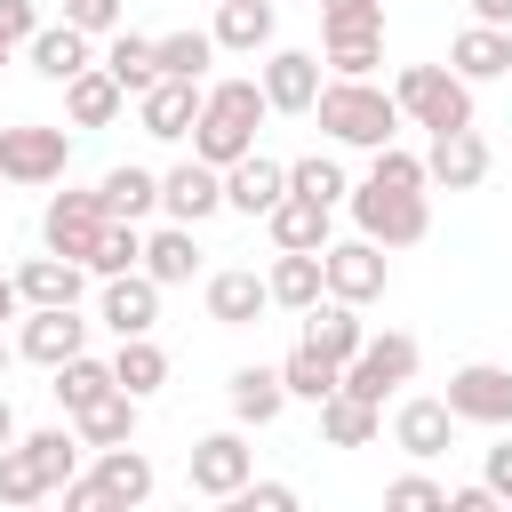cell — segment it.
I'll use <instances>...</instances> for the list:
<instances>
[{"instance_id": "cell-1", "label": "cell", "mask_w": 512, "mask_h": 512, "mask_svg": "<svg viewBox=\"0 0 512 512\" xmlns=\"http://www.w3.org/2000/svg\"><path fill=\"white\" fill-rule=\"evenodd\" d=\"M312 120H320L328 144H344V152H376V144L400 136V104H392V88H376V80H320Z\"/></svg>"}, {"instance_id": "cell-2", "label": "cell", "mask_w": 512, "mask_h": 512, "mask_svg": "<svg viewBox=\"0 0 512 512\" xmlns=\"http://www.w3.org/2000/svg\"><path fill=\"white\" fill-rule=\"evenodd\" d=\"M264 88L256 80H216L200 88V120H192V152L208 168H232L240 152H256V128H264Z\"/></svg>"}, {"instance_id": "cell-3", "label": "cell", "mask_w": 512, "mask_h": 512, "mask_svg": "<svg viewBox=\"0 0 512 512\" xmlns=\"http://www.w3.org/2000/svg\"><path fill=\"white\" fill-rule=\"evenodd\" d=\"M392 104H400V120H416V128H472V80H456L448 64H408L400 80H392Z\"/></svg>"}, {"instance_id": "cell-4", "label": "cell", "mask_w": 512, "mask_h": 512, "mask_svg": "<svg viewBox=\"0 0 512 512\" xmlns=\"http://www.w3.org/2000/svg\"><path fill=\"white\" fill-rule=\"evenodd\" d=\"M344 208H352V224L376 240V248H416L424 232H432V200L424 192H392V184H352L344 192Z\"/></svg>"}, {"instance_id": "cell-5", "label": "cell", "mask_w": 512, "mask_h": 512, "mask_svg": "<svg viewBox=\"0 0 512 512\" xmlns=\"http://www.w3.org/2000/svg\"><path fill=\"white\" fill-rule=\"evenodd\" d=\"M64 168H72V128H56V120L0 128V184L40 192V184H64Z\"/></svg>"}, {"instance_id": "cell-6", "label": "cell", "mask_w": 512, "mask_h": 512, "mask_svg": "<svg viewBox=\"0 0 512 512\" xmlns=\"http://www.w3.org/2000/svg\"><path fill=\"white\" fill-rule=\"evenodd\" d=\"M248 472H256L248 424H224V432H200V440H192V464H184L192 496H208V504H232V496L248 488Z\"/></svg>"}, {"instance_id": "cell-7", "label": "cell", "mask_w": 512, "mask_h": 512, "mask_svg": "<svg viewBox=\"0 0 512 512\" xmlns=\"http://www.w3.org/2000/svg\"><path fill=\"white\" fill-rule=\"evenodd\" d=\"M320 288L344 296V304H376V296L392 288V248H376L368 232L328 240V248H320Z\"/></svg>"}, {"instance_id": "cell-8", "label": "cell", "mask_w": 512, "mask_h": 512, "mask_svg": "<svg viewBox=\"0 0 512 512\" xmlns=\"http://www.w3.org/2000/svg\"><path fill=\"white\" fill-rule=\"evenodd\" d=\"M112 224V208H104V192L88 184H64V192H48V208H40V248H56V256H72V264H88V248H96V232Z\"/></svg>"}, {"instance_id": "cell-9", "label": "cell", "mask_w": 512, "mask_h": 512, "mask_svg": "<svg viewBox=\"0 0 512 512\" xmlns=\"http://www.w3.org/2000/svg\"><path fill=\"white\" fill-rule=\"evenodd\" d=\"M416 360H424V344H416L408 328H384V336H368V344L344 360V392H360V400L384 408V392H400V384L416 376Z\"/></svg>"}, {"instance_id": "cell-10", "label": "cell", "mask_w": 512, "mask_h": 512, "mask_svg": "<svg viewBox=\"0 0 512 512\" xmlns=\"http://www.w3.org/2000/svg\"><path fill=\"white\" fill-rule=\"evenodd\" d=\"M448 416L456 424H488V432H504L512 424V368L504 360H464L456 376H448Z\"/></svg>"}, {"instance_id": "cell-11", "label": "cell", "mask_w": 512, "mask_h": 512, "mask_svg": "<svg viewBox=\"0 0 512 512\" xmlns=\"http://www.w3.org/2000/svg\"><path fill=\"white\" fill-rule=\"evenodd\" d=\"M72 352H88V320H80V304H24L16 360H32V368H56V360H72Z\"/></svg>"}, {"instance_id": "cell-12", "label": "cell", "mask_w": 512, "mask_h": 512, "mask_svg": "<svg viewBox=\"0 0 512 512\" xmlns=\"http://www.w3.org/2000/svg\"><path fill=\"white\" fill-rule=\"evenodd\" d=\"M488 168H496V152L480 128H440L424 152V184H440V192H472V184H488Z\"/></svg>"}, {"instance_id": "cell-13", "label": "cell", "mask_w": 512, "mask_h": 512, "mask_svg": "<svg viewBox=\"0 0 512 512\" xmlns=\"http://www.w3.org/2000/svg\"><path fill=\"white\" fill-rule=\"evenodd\" d=\"M216 208H224V168H208L200 152L160 176V216H168V224H208Z\"/></svg>"}, {"instance_id": "cell-14", "label": "cell", "mask_w": 512, "mask_h": 512, "mask_svg": "<svg viewBox=\"0 0 512 512\" xmlns=\"http://www.w3.org/2000/svg\"><path fill=\"white\" fill-rule=\"evenodd\" d=\"M200 304H208V320H216V328H256V320L272 312V288H264V272H248V264H224V272H208Z\"/></svg>"}, {"instance_id": "cell-15", "label": "cell", "mask_w": 512, "mask_h": 512, "mask_svg": "<svg viewBox=\"0 0 512 512\" xmlns=\"http://www.w3.org/2000/svg\"><path fill=\"white\" fill-rule=\"evenodd\" d=\"M96 320H104L112 336H152V328H160V280H152L144 264H136V272H112Z\"/></svg>"}, {"instance_id": "cell-16", "label": "cell", "mask_w": 512, "mask_h": 512, "mask_svg": "<svg viewBox=\"0 0 512 512\" xmlns=\"http://www.w3.org/2000/svg\"><path fill=\"white\" fill-rule=\"evenodd\" d=\"M392 448L400 456H416V464H432V456H448L456 448V416H448V400H400L392 408Z\"/></svg>"}, {"instance_id": "cell-17", "label": "cell", "mask_w": 512, "mask_h": 512, "mask_svg": "<svg viewBox=\"0 0 512 512\" xmlns=\"http://www.w3.org/2000/svg\"><path fill=\"white\" fill-rule=\"evenodd\" d=\"M256 88H264L272 112H312V96H320V56H312V48H272L264 72H256Z\"/></svg>"}, {"instance_id": "cell-18", "label": "cell", "mask_w": 512, "mask_h": 512, "mask_svg": "<svg viewBox=\"0 0 512 512\" xmlns=\"http://www.w3.org/2000/svg\"><path fill=\"white\" fill-rule=\"evenodd\" d=\"M136 120H144V136H160V144H184L192 136V120H200V80H152L144 96H136Z\"/></svg>"}, {"instance_id": "cell-19", "label": "cell", "mask_w": 512, "mask_h": 512, "mask_svg": "<svg viewBox=\"0 0 512 512\" xmlns=\"http://www.w3.org/2000/svg\"><path fill=\"white\" fill-rule=\"evenodd\" d=\"M288 192V160H264V152H240L224 168V208L232 216H272V200Z\"/></svg>"}, {"instance_id": "cell-20", "label": "cell", "mask_w": 512, "mask_h": 512, "mask_svg": "<svg viewBox=\"0 0 512 512\" xmlns=\"http://www.w3.org/2000/svg\"><path fill=\"white\" fill-rule=\"evenodd\" d=\"M224 408H232V424H280V408H288V384H280V368H264V360H248V368H232L224 376Z\"/></svg>"}, {"instance_id": "cell-21", "label": "cell", "mask_w": 512, "mask_h": 512, "mask_svg": "<svg viewBox=\"0 0 512 512\" xmlns=\"http://www.w3.org/2000/svg\"><path fill=\"white\" fill-rule=\"evenodd\" d=\"M96 488L112 496V512H128V504H152L160 472H152V456L136 440H120V448H96Z\"/></svg>"}, {"instance_id": "cell-22", "label": "cell", "mask_w": 512, "mask_h": 512, "mask_svg": "<svg viewBox=\"0 0 512 512\" xmlns=\"http://www.w3.org/2000/svg\"><path fill=\"white\" fill-rule=\"evenodd\" d=\"M448 72L472 80V88H480V80H504V72H512V32H504V24H464V32L448 40Z\"/></svg>"}, {"instance_id": "cell-23", "label": "cell", "mask_w": 512, "mask_h": 512, "mask_svg": "<svg viewBox=\"0 0 512 512\" xmlns=\"http://www.w3.org/2000/svg\"><path fill=\"white\" fill-rule=\"evenodd\" d=\"M120 112H128V88H120L104 64H88V72L64 80V120H72V128H112Z\"/></svg>"}, {"instance_id": "cell-24", "label": "cell", "mask_w": 512, "mask_h": 512, "mask_svg": "<svg viewBox=\"0 0 512 512\" xmlns=\"http://www.w3.org/2000/svg\"><path fill=\"white\" fill-rule=\"evenodd\" d=\"M80 288H88V264L56 256V248H40V256L16 264V296L24 304H80Z\"/></svg>"}, {"instance_id": "cell-25", "label": "cell", "mask_w": 512, "mask_h": 512, "mask_svg": "<svg viewBox=\"0 0 512 512\" xmlns=\"http://www.w3.org/2000/svg\"><path fill=\"white\" fill-rule=\"evenodd\" d=\"M136 424H144V400H136V392H120V384L72 416V432H80V448H88V456H96V448H120V440H136Z\"/></svg>"}, {"instance_id": "cell-26", "label": "cell", "mask_w": 512, "mask_h": 512, "mask_svg": "<svg viewBox=\"0 0 512 512\" xmlns=\"http://www.w3.org/2000/svg\"><path fill=\"white\" fill-rule=\"evenodd\" d=\"M24 64H32L40 80H56V88H64V80H72V72H88L96 56H88V32H80V24H40V32L24 40Z\"/></svg>"}, {"instance_id": "cell-27", "label": "cell", "mask_w": 512, "mask_h": 512, "mask_svg": "<svg viewBox=\"0 0 512 512\" xmlns=\"http://www.w3.org/2000/svg\"><path fill=\"white\" fill-rule=\"evenodd\" d=\"M304 344H320L328 360H352V352L368 344V320H360V304H344V296H320V304H304Z\"/></svg>"}, {"instance_id": "cell-28", "label": "cell", "mask_w": 512, "mask_h": 512, "mask_svg": "<svg viewBox=\"0 0 512 512\" xmlns=\"http://www.w3.org/2000/svg\"><path fill=\"white\" fill-rule=\"evenodd\" d=\"M144 272H152L160 288H184V280L200 272V224H160V232H144Z\"/></svg>"}, {"instance_id": "cell-29", "label": "cell", "mask_w": 512, "mask_h": 512, "mask_svg": "<svg viewBox=\"0 0 512 512\" xmlns=\"http://www.w3.org/2000/svg\"><path fill=\"white\" fill-rule=\"evenodd\" d=\"M264 288H272V304L280 312H304V304H320L328 288H320V248H272V272H264Z\"/></svg>"}, {"instance_id": "cell-30", "label": "cell", "mask_w": 512, "mask_h": 512, "mask_svg": "<svg viewBox=\"0 0 512 512\" xmlns=\"http://www.w3.org/2000/svg\"><path fill=\"white\" fill-rule=\"evenodd\" d=\"M376 432H384V408H376V400H360V392H344V384L320 400V440H328V448H368Z\"/></svg>"}, {"instance_id": "cell-31", "label": "cell", "mask_w": 512, "mask_h": 512, "mask_svg": "<svg viewBox=\"0 0 512 512\" xmlns=\"http://www.w3.org/2000/svg\"><path fill=\"white\" fill-rule=\"evenodd\" d=\"M208 40H216V48H232V56H256V48H272V0H216V24H208Z\"/></svg>"}, {"instance_id": "cell-32", "label": "cell", "mask_w": 512, "mask_h": 512, "mask_svg": "<svg viewBox=\"0 0 512 512\" xmlns=\"http://www.w3.org/2000/svg\"><path fill=\"white\" fill-rule=\"evenodd\" d=\"M320 64H328V80H376V64H384V32H360V24L320 32Z\"/></svg>"}, {"instance_id": "cell-33", "label": "cell", "mask_w": 512, "mask_h": 512, "mask_svg": "<svg viewBox=\"0 0 512 512\" xmlns=\"http://www.w3.org/2000/svg\"><path fill=\"white\" fill-rule=\"evenodd\" d=\"M96 192H104V208H112L120 224H144V216L160 208V176H152V168H136V160L104 168V176H96Z\"/></svg>"}, {"instance_id": "cell-34", "label": "cell", "mask_w": 512, "mask_h": 512, "mask_svg": "<svg viewBox=\"0 0 512 512\" xmlns=\"http://www.w3.org/2000/svg\"><path fill=\"white\" fill-rule=\"evenodd\" d=\"M264 232H272V248H328V208L304 200V192H280L272 216H264Z\"/></svg>"}, {"instance_id": "cell-35", "label": "cell", "mask_w": 512, "mask_h": 512, "mask_svg": "<svg viewBox=\"0 0 512 512\" xmlns=\"http://www.w3.org/2000/svg\"><path fill=\"white\" fill-rule=\"evenodd\" d=\"M96 64H104V72H112L128 96H144V88L160 80V56H152V40H144V32H128V24H120V32H104V56H96Z\"/></svg>"}, {"instance_id": "cell-36", "label": "cell", "mask_w": 512, "mask_h": 512, "mask_svg": "<svg viewBox=\"0 0 512 512\" xmlns=\"http://www.w3.org/2000/svg\"><path fill=\"white\" fill-rule=\"evenodd\" d=\"M280 384H288V400H312V408H320V400L344 384V360H328L320 344H304V336H296V352L280 360Z\"/></svg>"}, {"instance_id": "cell-37", "label": "cell", "mask_w": 512, "mask_h": 512, "mask_svg": "<svg viewBox=\"0 0 512 512\" xmlns=\"http://www.w3.org/2000/svg\"><path fill=\"white\" fill-rule=\"evenodd\" d=\"M112 384L136 392V400H152V392L168 384V352H160L152 336H120V352H112Z\"/></svg>"}, {"instance_id": "cell-38", "label": "cell", "mask_w": 512, "mask_h": 512, "mask_svg": "<svg viewBox=\"0 0 512 512\" xmlns=\"http://www.w3.org/2000/svg\"><path fill=\"white\" fill-rule=\"evenodd\" d=\"M48 376H56L48 392L64 400V416H80L88 400H104V392H112V360H88V352H72V360H56Z\"/></svg>"}, {"instance_id": "cell-39", "label": "cell", "mask_w": 512, "mask_h": 512, "mask_svg": "<svg viewBox=\"0 0 512 512\" xmlns=\"http://www.w3.org/2000/svg\"><path fill=\"white\" fill-rule=\"evenodd\" d=\"M152 56H160V72H168V80H200V72L216 64V40H208L200 24H184V32H160V40H152Z\"/></svg>"}, {"instance_id": "cell-40", "label": "cell", "mask_w": 512, "mask_h": 512, "mask_svg": "<svg viewBox=\"0 0 512 512\" xmlns=\"http://www.w3.org/2000/svg\"><path fill=\"white\" fill-rule=\"evenodd\" d=\"M288 192H304V200L336 208V200L352 192V176H344V160H336V152H304V160H288Z\"/></svg>"}, {"instance_id": "cell-41", "label": "cell", "mask_w": 512, "mask_h": 512, "mask_svg": "<svg viewBox=\"0 0 512 512\" xmlns=\"http://www.w3.org/2000/svg\"><path fill=\"white\" fill-rule=\"evenodd\" d=\"M136 264H144V224H120V216H112V224L96 232V248H88V272L112 280V272H136Z\"/></svg>"}, {"instance_id": "cell-42", "label": "cell", "mask_w": 512, "mask_h": 512, "mask_svg": "<svg viewBox=\"0 0 512 512\" xmlns=\"http://www.w3.org/2000/svg\"><path fill=\"white\" fill-rule=\"evenodd\" d=\"M32 456H40V472H48V488H64L72 472H80V432L72 424H40V432H16Z\"/></svg>"}, {"instance_id": "cell-43", "label": "cell", "mask_w": 512, "mask_h": 512, "mask_svg": "<svg viewBox=\"0 0 512 512\" xmlns=\"http://www.w3.org/2000/svg\"><path fill=\"white\" fill-rule=\"evenodd\" d=\"M40 496H56L48 472H40V456H32L24 440H8V448H0V504H40Z\"/></svg>"}, {"instance_id": "cell-44", "label": "cell", "mask_w": 512, "mask_h": 512, "mask_svg": "<svg viewBox=\"0 0 512 512\" xmlns=\"http://www.w3.org/2000/svg\"><path fill=\"white\" fill-rule=\"evenodd\" d=\"M368 184H392V192H424V152L376 144V152H368Z\"/></svg>"}, {"instance_id": "cell-45", "label": "cell", "mask_w": 512, "mask_h": 512, "mask_svg": "<svg viewBox=\"0 0 512 512\" xmlns=\"http://www.w3.org/2000/svg\"><path fill=\"white\" fill-rule=\"evenodd\" d=\"M384 504H392V512H448V488H440L432 472H400V480L384 488Z\"/></svg>"}, {"instance_id": "cell-46", "label": "cell", "mask_w": 512, "mask_h": 512, "mask_svg": "<svg viewBox=\"0 0 512 512\" xmlns=\"http://www.w3.org/2000/svg\"><path fill=\"white\" fill-rule=\"evenodd\" d=\"M64 24H80L88 40H104V32L128 24V0H64Z\"/></svg>"}, {"instance_id": "cell-47", "label": "cell", "mask_w": 512, "mask_h": 512, "mask_svg": "<svg viewBox=\"0 0 512 512\" xmlns=\"http://www.w3.org/2000/svg\"><path fill=\"white\" fill-rule=\"evenodd\" d=\"M40 32V0H0V64L24 56V40Z\"/></svg>"}, {"instance_id": "cell-48", "label": "cell", "mask_w": 512, "mask_h": 512, "mask_svg": "<svg viewBox=\"0 0 512 512\" xmlns=\"http://www.w3.org/2000/svg\"><path fill=\"white\" fill-rule=\"evenodd\" d=\"M344 24L384 32V0H320V32H344Z\"/></svg>"}, {"instance_id": "cell-49", "label": "cell", "mask_w": 512, "mask_h": 512, "mask_svg": "<svg viewBox=\"0 0 512 512\" xmlns=\"http://www.w3.org/2000/svg\"><path fill=\"white\" fill-rule=\"evenodd\" d=\"M232 504H240V512H296V488H288V480H256V472H248V488H240Z\"/></svg>"}, {"instance_id": "cell-50", "label": "cell", "mask_w": 512, "mask_h": 512, "mask_svg": "<svg viewBox=\"0 0 512 512\" xmlns=\"http://www.w3.org/2000/svg\"><path fill=\"white\" fill-rule=\"evenodd\" d=\"M480 480H488L496 496H512V440H496V448L480 456Z\"/></svg>"}, {"instance_id": "cell-51", "label": "cell", "mask_w": 512, "mask_h": 512, "mask_svg": "<svg viewBox=\"0 0 512 512\" xmlns=\"http://www.w3.org/2000/svg\"><path fill=\"white\" fill-rule=\"evenodd\" d=\"M504 496L488 488V480H472V488H448V512H496Z\"/></svg>"}, {"instance_id": "cell-52", "label": "cell", "mask_w": 512, "mask_h": 512, "mask_svg": "<svg viewBox=\"0 0 512 512\" xmlns=\"http://www.w3.org/2000/svg\"><path fill=\"white\" fill-rule=\"evenodd\" d=\"M472 24H504L512 32V0H472Z\"/></svg>"}, {"instance_id": "cell-53", "label": "cell", "mask_w": 512, "mask_h": 512, "mask_svg": "<svg viewBox=\"0 0 512 512\" xmlns=\"http://www.w3.org/2000/svg\"><path fill=\"white\" fill-rule=\"evenodd\" d=\"M24 312V296H16V272H0V320H16Z\"/></svg>"}, {"instance_id": "cell-54", "label": "cell", "mask_w": 512, "mask_h": 512, "mask_svg": "<svg viewBox=\"0 0 512 512\" xmlns=\"http://www.w3.org/2000/svg\"><path fill=\"white\" fill-rule=\"evenodd\" d=\"M16 440V408H8V392H0V448Z\"/></svg>"}, {"instance_id": "cell-55", "label": "cell", "mask_w": 512, "mask_h": 512, "mask_svg": "<svg viewBox=\"0 0 512 512\" xmlns=\"http://www.w3.org/2000/svg\"><path fill=\"white\" fill-rule=\"evenodd\" d=\"M8 360H16V344H8V336H0V376H8Z\"/></svg>"}]
</instances>
